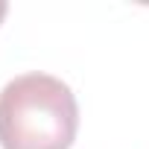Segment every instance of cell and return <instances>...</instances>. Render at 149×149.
Here are the masks:
<instances>
[{"mask_svg": "<svg viewBox=\"0 0 149 149\" xmlns=\"http://www.w3.org/2000/svg\"><path fill=\"white\" fill-rule=\"evenodd\" d=\"M79 105L70 85L50 73H24L0 91L3 149H70Z\"/></svg>", "mask_w": 149, "mask_h": 149, "instance_id": "obj_1", "label": "cell"}, {"mask_svg": "<svg viewBox=\"0 0 149 149\" xmlns=\"http://www.w3.org/2000/svg\"><path fill=\"white\" fill-rule=\"evenodd\" d=\"M6 12H9V6L3 3V0H0V21H3V15H6Z\"/></svg>", "mask_w": 149, "mask_h": 149, "instance_id": "obj_2", "label": "cell"}]
</instances>
